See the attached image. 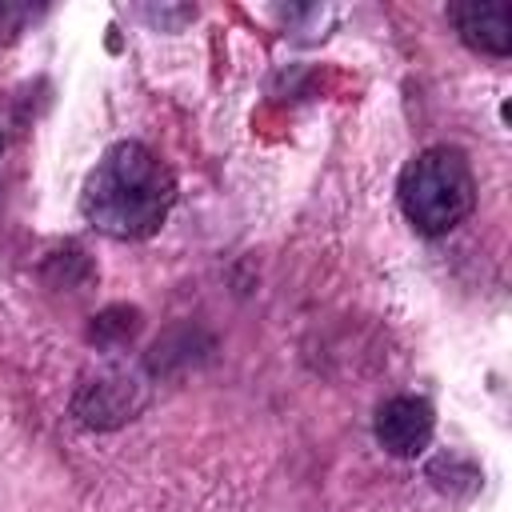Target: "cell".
Returning a JSON list of instances; mask_svg holds the SVG:
<instances>
[{
  "mask_svg": "<svg viewBox=\"0 0 512 512\" xmlns=\"http://www.w3.org/2000/svg\"><path fill=\"white\" fill-rule=\"evenodd\" d=\"M172 200H176L172 168L152 148L136 140H120L88 172L80 208L96 232L116 240H144L164 224Z\"/></svg>",
  "mask_w": 512,
  "mask_h": 512,
  "instance_id": "cell-1",
  "label": "cell"
},
{
  "mask_svg": "<svg viewBox=\"0 0 512 512\" xmlns=\"http://www.w3.org/2000/svg\"><path fill=\"white\" fill-rule=\"evenodd\" d=\"M448 20L456 24L460 40L484 56H508L512 52V8L504 0H464L448 8Z\"/></svg>",
  "mask_w": 512,
  "mask_h": 512,
  "instance_id": "cell-5",
  "label": "cell"
},
{
  "mask_svg": "<svg viewBox=\"0 0 512 512\" xmlns=\"http://www.w3.org/2000/svg\"><path fill=\"white\" fill-rule=\"evenodd\" d=\"M396 196L416 232L444 236L476 208V180L460 148L432 144L404 164Z\"/></svg>",
  "mask_w": 512,
  "mask_h": 512,
  "instance_id": "cell-2",
  "label": "cell"
},
{
  "mask_svg": "<svg viewBox=\"0 0 512 512\" xmlns=\"http://www.w3.org/2000/svg\"><path fill=\"white\" fill-rule=\"evenodd\" d=\"M432 428H436L432 404L420 396H392L376 408V440L384 452H392L400 460L420 456L432 440Z\"/></svg>",
  "mask_w": 512,
  "mask_h": 512,
  "instance_id": "cell-3",
  "label": "cell"
},
{
  "mask_svg": "<svg viewBox=\"0 0 512 512\" xmlns=\"http://www.w3.org/2000/svg\"><path fill=\"white\" fill-rule=\"evenodd\" d=\"M140 404H144V388L128 372H100L76 392V416L92 428H116L132 420Z\"/></svg>",
  "mask_w": 512,
  "mask_h": 512,
  "instance_id": "cell-4",
  "label": "cell"
},
{
  "mask_svg": "<svg viewBox=\"0 0 512 512\" xmlns=\"http://www.w3.org/2000/svg\"><path fill=\"white\" fill-rule=\"evenodd\" d=\"M0 152H4V136H0Z\"/></svg>",
  "mask_w": 512,
  "mask_h": 512,
  "instance_id": "cell-6",
  "label": "cell"
}]
</instances>
